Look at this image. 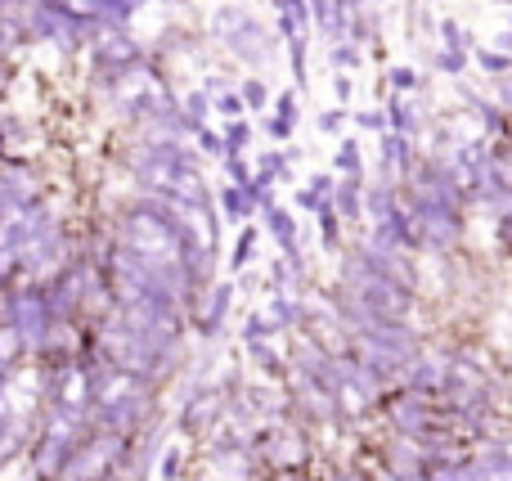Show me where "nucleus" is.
<instances>
[{
  "instance_id": "f03ea898",
  "label": "nucleus",
  "mask_w": 512,
  "mask_h": 481,
  "mask_svg": "<svg viewBox=\"0 0 512 481\" xmlns=\"http://www.w3.org/2000/svg\"><path fill=\"white\" fill-rule=\"evenodd\" d=\"M14 347H18V333L14 329H0V374H5V360L14 356Z\"/></svg>"
},
{
  "instance_id": "f257e3e1",
  "label": "nucleus",
  "mask_w": 512,
  "mask_h": 481,
  "mask_svg": "<svg viewBox=\"0 0 512 481\" xmlns=\"http://www.w3.org/2000/svg\"><path fill=\"white\" fill-rule=\"evenodd\" d=\"M41 324H45L41 297H18L14 302V333L18 338H41Z\"/></svg>"
}]
</instances>
